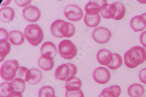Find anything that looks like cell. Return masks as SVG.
<instances>
[{
  "label": "cell",
  "instance_id": "cell-23",
  "mask_svg": "<svg viewBox=\"0 0 146 97\" xmlns=\"http://www.w3.org/2000/svg\"><path fill=\"white\" fill-rule=\"evenodd\" d=\"M101 21V18L100 15L92 16L86 14L84 16V22L86 25L90 28H95L98 26Z\"/></svg>",
  "mask_w": 146,
  "mask_h": 97
},
{
  "label": "cell",
  "instance_id": "cell-12",
  "mask_svg": "<svg viewBox=\"0 0 146 97\" xmlns=\"http://www.w3.org/2000/svg\"><path fill=\"white\" fill-rule=\"evenodd\" d=\"M40 53L42 56L56 57L57 53V48L56 45L50 41L44 42L40 47Z\"/></svg>",
  "mask_w": 146,
  "mask_h": 97
},
{
  "label": "cell",
  "instance_id": "cell-36",
  "mask_svg": "<svg viewBox=\"0 0 146 97\" xmlns=\"http://www.w3.org/2000/svg\"><path fill=\"white\" fill-rule=\"evenodd\" d=\"M31 1H15V3L18 5L20 7H25L27 6L31 3Z\"/></svg>",
  "mask_w": 146,
  "mask_h": 97
},
{
  "label": "cell",
  "instance_id": "cell-20",
  "mask_svg": "<svg viewBox=\"0 0 146 97\" xmlns=\"http://www.w3.org/2000/svg\"><path fill=\"white\" fill-rule=\"evenodd\" d=\"M82 82L80 79L73 77L66 81L65 88L68 91H76L81 90Z\"/></svg>",
  "mask_w": 146,
  "mask_h": 97
},
{
  "label": "cell",
  "instance_id": "cell-39",
  "mask_svg": "<svg viewBox=\"0 0 146 97\" xmlns=\"http://www.w3.org/2000/svg\"><path fill=\"white\" fill-rule=\"evenodd\" d=\"M142 16L144 17V18L145 19V21H146V13H144V14H143V15H142Z\"/></svg>",
  "mask_w": 146,
  "mask_h": 97
},
{
  "label": "cell",
  "instance_id": "cell-3",
  "mask_svg": "<svg viewBox=\"0 0 146 97\" xmlns=\"http://www.w3.org/2000/svg\"><path fill=\"white\" fill-rule=\"evenodd\" d=\"M19 64L17 60H8L5 62L0 69V75L6 81H13L17 74Z\"/></svg>",
  "mask_w": 146,
  "mask_h": 97
},
{
  "label": "cell",
  "instance_id": "cell-10",
  "mask_svg": "<svg viewBox=\"0 0 146 97\" xmlns=\"http://www.w3.org/2000/svg\"><path fill=\"white\" fill-rule=\"evenodd\" d=\"M42 77V71L38 68H34L28 70L25 80L31 85H36L41 81Z\"/></svg>",
  "mask_w": 146,
  "mask_h": 97
},
{
  "label": "cell",
  "instance_id": "cell-30",
  "mask_svg": "<svg viewBox=\"0 0 146 97\" xmlns=\"http://www.w3.org/2000/svg\"><path fill=\"white\" fill-rule=\"evenodd\" d=\"M116 7V14L114 19L119 21L121 20L125 15L126 8L123 3L121 2H116L113 3Z\"/></svg>",
  "mask_w": 146,
  "mask_h": 97
},
{
  "label": "cell",
  "instance_id": "cell-22",
  "mask_svg": "<svg viewBox=\"0 0 146 97\" xmlns=\"http://www.w3.org/2000/svg\"><path fill=\"white\" fill-rule=\"evenodd\" d=\"M127 92L130 97H141L144 94L145 89L141 84L135 83L129 87Z\"/></svg>",
  "mask_w": 146,
  "mask_h": 97
},
{
  "label": "cell",
  "instance_id": "cell-15",
  "mask_svg": "<svg viewBox=\"0 0 146 97\" xmlns=\"http://www.w3.org/2000/svg\"><path fill=\"white\" fill-rule=\"evenodd\" d=\"M60 32L63 38H71L75 34L76 27L74 24L64 21L60 27Z\"/></svg>",
  "mask_w": 146,
  "mask_h": 97
},
{
  "label": "cell",
  "instance_id": "cell-34",
  "mask_svg": "<svg viewBox=\"0 0 146 97\" xmlns=\"http://www.w3.org/2000/svg\"><path fill=\"white\" fill-rule=\"evenodd\" d=\"M0 32H1V40H7L9 38V33H8L6 29L1 28Z\"/></svg>",
  "mask_w": 146,
  "mask_h": 97
},
{
  "label": "cell",
  "instance_id": "cell-35",
  "mask_svg": "<svg viewBox=\"0 0 146 97\" xmlns=\"http://www.w3.org/2000/svg\"><path fill=\"white\" fill-rule=\"evenodd\" d=\"M140 40L141 43L143 45V46L145 47H146V31L143 32L140 37Z\"/></svg>",
  "mask_w": 146,
  "mask_h": 97
},
{
  "label": "cell",
  "instance_id": "cell-6",
  "mask_svg": "<svg viewBox=\"0 0 146 97\" xmlns=\"http://www.w3.org/2000/svg\"><path fill=\"white\" fill-rule=\"evenodd\" d=\"M65 17L70 21L77 22L83 17V11L78 5L76 4H69L64 9Z\"/></svg>",
  "mask_w": 146,
  "mask_h": 97
},
{
  "label": "cell",
  "instance_id": "cell-17",
  "mask_svg": "<svg viewBox=\"0 0 146 97\" xmlns=\"http://www.w3.org/2000/svg\"><path fill=\"white\" fill-rule=\"evenodd\" d=\"M8 39L13 45L19 46L22 45L25 42V36L21 31L14 30L9 32Z\"/></svg>",
  "mask_w": 146,
  "mask_h": 97
},
{
  "label": "cell",
  "instance_id": "cell-8",
  "mask_svg": "<svg viewBox=\"0 0 146 97\" xmlns=\"http://www.w3.org/2000/svg\"><path fill=\"white\" fill-rule=\"evenodd\" d=\"M23 18L28 22H36L41 17V11L39 8L33 5H29L22 10Z\"/></svg>",
  "mask_w": 146,
  "mask_h": 97
},
{
  "label": "cell",
  "instance_id": "cell-18",
  "mask_svg": "<svg viewBox=\"0 0 146 97\" xmlns=\"http://www.w3.org/2000/svg\"><path fill=\"white\" fill-rule=\"evenodd\" d=\"M99 3L100 1H89L85 7V9H86L87 14L92 16L99 15L100 12H101V10L102 5L107 3V1L102 4H100Z\"/></svg>",
  "mask_w": 146,
  "mask_h": 97
},
{
  "label": "cell",
  "instance_id": "cell-32",
  "mask_svg": "<svg viewBox=\"0 0 146 97\" xmlns=\"http://www.w3.org/2000/svg\"><path fill=\"white\" fill-rule=\"evenodd\" d=\"M28 70V69L27 67H25L23 66H20L18 70L17 75L18 76L19 78H24V79H25Z\"/></svg>",
  "mask_w": 146,
  "mask_h": 97
},
{
  "label": "cell",
  "instance_id": "cell-4",
  "mask_svg": "<svg viewBox=\"0 0 146 97\" xmlns=\"http://www.w3.org/2000/svg\"><path fill=\"white\" fill-rule=\"evenodd\" d=\"M77 73V67L73 63H66L59 66L56 70L54 76L60 81H67L68 79L75 77Z\"/></svg>",
  "mask_w": 146,
  "mask_h": 97
},
{
  "label": "cell",
  "instance_id": "cell-9",
  "mask_svg": "<svg viewBox=\"0 0 146 97\" xmlns=\"http://www.w3.org/2000/svg\"><path fill=\"white\" fill-rule=\"evenodd\" d=\"M111 72L106 68L100 67L94 70L93 77L94 80L100 84H105L111 79Z\"/></svg>",
  "mask_w": 146,
  "mask_h": 97
},
{
  "label": "cell",
  "instance_id": "cell-5",
  "mask_svg": "<svg viewBox=\"0 0 146 97\" xmlns=\"http://www.w3.org/2000/svg\"><path fill=\"white\" fill-rule=\"evenodd\" d=\"M58 50L61 57L66 60L74 58L77 54V48L70 40L61 41L58 46Z\"/></svg>",
  "mask_w": 146,
  "mask_h": 97
},
{
  "label": "cell",
  "instance_id": "cell-28",
  "mask_svg": "<svg viewBox=\"0 0 146 97\" xmlns=\"http://www.w3.org/2000/svg\"><path fill=\"white\" fill-rule=\"evenodd\" d=\"M55 95L54 88L50 86H43L39 91V97H55Z\"/></svg>",
  "mask_w": 146,
  "mask_h": 97
},
{
  "label": "cell",
  "instance_id": "cell-29",
  "mask_svg": "<svg viewBox=\"0 0 146 97\" xmlns=\"http://www.w3.org/2000/svg\"><path fill=\"white\" fill-rule=\"evenodd\" d=\"M122 57L117 53H113V59L111 64L108 66V67L111 70H116L120 67L122 64Z\"/></svg>",
  "mask_w": 146,
  "mask_h": 97
},
{
  "label": "cell",
  "instance_id": "cell-16",
  "mask_svg": "<svg viewBox=\"0 0 146 97\" xmlns=\"http://www.w3.org/2000/svg\"><path fill=\"white\" fill-rule=\"evenodd\" d=\"M38 65L41 69L45 71H50L54 66V58L50 56H41L38 60Z\"/></svg>",
  "mask_w": 146,
  "mask_h": 97
},
{
  "label": "cell",
  "instance_id": "cell-13",
  "mask_svg": "<svg viewBox=\"0 0 146 97\" xmlns=\"http://www.w3.org/2000/svg\"><path fill=\"white\" fill-rule=\"evenodd\" d=\"M100 13L105 19H114L116 14V7L114 4H109L106 3L102 5Z\"/></svg>",
  "mask_w": 146,
  "mask_h": 97
},
{
  "label": "cell",
  "instance_id": "cell-7",
  "mask_svg": "<svg viewBox=\"0 0 146 97\" xmlns=\"http://www.w3.org/2000/svg\"><path fill=\"white\" fill-rule=\"evenodd\" d=\"M92 38L95 42L100 44H105L109 42L112 37V33L109 29L100 27L96 28L92 32Z\"/></svg>",
  "mask_w": 146,
  "mask_h": 97
},
{
  "label": "cell",
  "instance_id": "cell-41",
  "mask_svg": "<svg viewBox=\"0 0 146 97\" xmlns=\"http://www.w3.org/2000/svg\"><path fill=\"white\" fill-rule=\"evenodd\" d=\"M55 97H57V96H55Z\"/></svg>",
  "mask_w": 146,
  "mask_h": 97
},
{
  "label": "cell",
  "instance_id": "cell-37",
  "mask_svg": "<svg viewBox=\"0 0 146 97\" xmlns=\"http://www.w3.org/2000/svg\"><path fill=\"white\" fill-rule=\"evenodd\" d=\"M7 97H23V96H22V93L19 91H14L13 92L10 93Z\"/></svg>",
  "mask_w": 146,
  "mask_h": 97
},
{
  "label": "cell",
  "instance_id": "cell-2",
  "mask_svg": "<svg viewBox=\"0 0 146 97\" xmlns=\"http://www.w3.org/2000/svg\"><path fill=\"white\" fill-rule=\"evenodd\" d=\"M24 36L33 46H37L44 39V33L42 28L38 24H30L24 31Z\"/></svg>",
  "mask_w": 146,
  "mask_h": 97
},
{
  "label": "cell",
  "instance_id": "cell-14",
  "mask_svg": "<svg viewBox=\"0 0 146 97\" xmlns=\"http://www.w3.org/2000/svg\"><path fill=\"white\" fill-rule=\"evenodd\" d=\"M130 27L136 32L143 31L146 28V21L142 15L135 16L130 20Z\"/></svg>",
  "mask_w": 146,
  "mask_h": 97
},
{
  "label": "cell",
  "instance_id": "cell-31",
  "mask_svg": "<svg viewBox=\"0 0 146 97\" xmlns=\"http://www.w3.org/2000/svg\"><path fill=\"white\" fill-rule=\"evenodd\" d=\"M66 97H84V94L81 90L76 91H66Z\"/></svg>",
  "mask_w": 146,
  "mask_h": 97
},
{
  "label": "cell",
  "instance_id": "cell-11",
  "mask_svg": "<svg viewBox=\"0 0 146 97\" xmlns=\"http://www.w3.org/2000/svg\"><path fill=\"white\" fill-rule=\"evenodd\" d=\"M96 58L101 65L108 66L111 64L113 59V53L106 48H102L97 53Z\"/></svg>",
  "mask_w": 146,
  "mask_h": 97
},
{
  "label": "cell",
  "instance_id": "cell-21",
  "mask_svg": "<svg viewBox=\"0 0 146 97\" xmlns=\"http://www.w3.org/2000/svg\"><path fill=\"white\" fill-rule=\"evenodd\" d=\"M121 88L120 86H112L105 88L100 95L99 97H119L121 94Z\"/></svg>",
  "mask_w": 146,
  "mask_h": 97
},
{
  "label": "cell",
  "instance_id": "cell-40",
  "mask_svg": "<svg viewBox=\"0 0 146 97\" xmlns=\"http://www.w3.org/2000/svg\"><path fill=\"white\" fill-rule=\"evenodd\" d=\"M145 61H146V59H145Z\"/></svg>",
  "mask_w": 146,
  "mask_h": 97
},
{
  "label": "cell",
  "instance_id": "cell-26",
  "mask_svg": "<svg viewBox=\"0 0 146 97\" xmlns=\"http://www.w3.org/2000/svg\"><path fill=\"white\" fill-rule=\"evenodd\" d=\"M25 80L21 78L15 77L13 81H12V84H13L15 91H19L21 93H23L26 88V84Z\"/></svg>",
  "mask_w": 146,
  "mask_h": 97
},
{
  "label": "cell",
  "instance_id": "cell-25",
  "mask_svg": "<svg viewBox=\"0 0 146 97\" xmlns=\"http://www.w3.org/2000/svg\"><path fill=\"white\" fill-rule=\"evenodd\" d=\"M0 88H1L0 97H7L10 93L15 91L13 84L9 82H4L1 83L0 85Z\"/></svg>",
  "mask_w": 146,
  "mask_h": 97
},
{
  "label": "cell",
  "instance_id": "cell-33",
  "mask_svg": "<svg viewBox=\"0 0 146 97\" xmlns=\"http://www.w3.org/2000/svg\"><path fill=\"white\" fill-rule=\"evenodd\" d=\"M140 81L143 84H146V68H143L140 70L139 74Z\"/></svg>",
  "mask_w": 146,
  "mask_h": 97
},
{
  "label": "cell",
  "instance_id": "cell-27",
  "mask_svg": "<svg viewBox=\"0 0 146 97\" xmlns=\"http://www.w3.org/2000/svg\"><path fill=\"white\" fill-rule=\"evenodd\" d=\"M64 21L62 19H57L54 21L51 25L50 30L52 35L56 38H63V36L61 35L60 32V27L62 25V23L64 22Z\"/></svg>",
  "mask_w": 146,
  "mask_h": 97
},
{
  "label": "cell",
  "instance_id": "cell-1",
  "mask_svg": "<svg viewBox=\"0 0 146 97\" xmlns=\"http://www.w3.org/2000/svg\"><path fill=\"white\" fill-rule=\"evenodd\" d=\"M146 59V50L141 46L131 47L124 55L125 65L130 68H135L143 63Z\"/></svg>",
  "mask_w": 146,
  "mask_h": 97
},
{
  "label": "cell",
  "instance_id": "cell-19",
  "mask_svg": "<svg viewBox=\"0 0 146 97\" xmlns=\"http://www.w3.org/2000/svg\"><path fill=\"white\" fill-rule=\"evenodd\" d=\"M15 15L14 9L8 7H3L0 10V18L1 21L5 23H8L13 21Z\"/></svg>",
  "mask_w": 146,
  "mask_h": 97
},
{
  "label": "cell",
  "instance_id": "cell-38",
  "mask_svg": "<svg viewBox=\"0 0 146 97\" xmlns=\"http://www.w3.org/2000/svg\"><path fill=\"white\" fill-rule=\"evenodd\" d=\"M11 1H3L1 4V6H4V5H8Z\"/></svg>",
  "mask_w": 146,
  "mask_h": 97
},
{
  "label": "cell",
  "instance_id": "cell-24",
  "mask_svg": "<svg viewBox=\"0 0 146 97\" xmlns=\"http://www.w3.org/2000/svg\"><path fill=\"white\" fill-rule=\"evenodd\" d=\"M11 52V45L7 40L0 41V62H3Z\"/></svg>",
  "mask_w": 146,
  "mask_h": 97
}]
</instances>
